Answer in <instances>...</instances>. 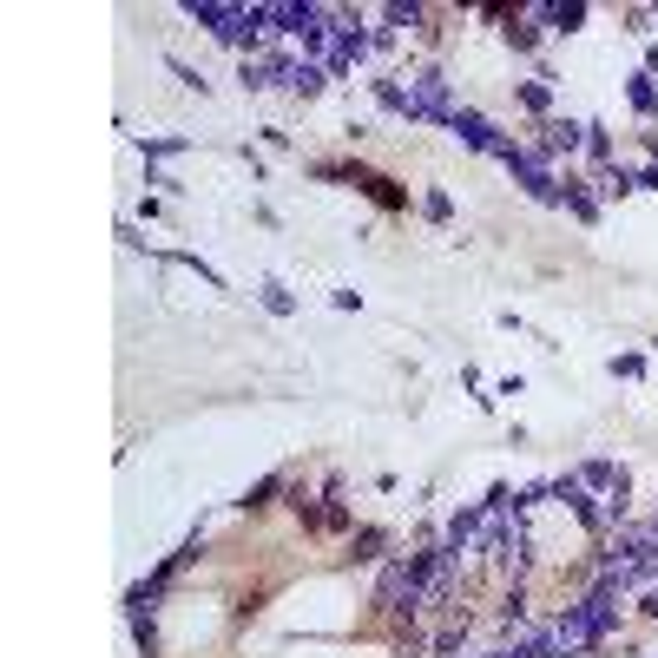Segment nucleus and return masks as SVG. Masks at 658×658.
<instances>
[{
  "mask_svg": "<svg viewBox=\"0 0 658 658\" xmlns=\"http://www.w3.org/2000/svg\"><path fill=\"white\" fill-rule=\"evenodd\" d=\"M376 99H382L389 112H402V119H422V106L408 99V86H402V79H376Z\"/></svg>",
  "mask_w": 658,
  "mask_h": 658,
  "instance_id": "nucleus-3",
  "label": "nucleus"
},
{
  "mask_svg": "<svg viewBox=\"0 0 658 658\" xmlns=\"http://www.w3.org/2000/svg\"><path fill=\"white\" fill-rule=\"evenodd\" d=\"M323 60H283V73H277V86H290V93H303V99H310V93H323Z\"/></svg>",
  "mask_w": 658,
  "mask_h": 658,
  "instance_id": "nucleus-2",
  "label": "nucleus"
},
{
  "mask_svg": "<svg viewBox=\"0 0 658 658\" xmlns=\"http://www.w3.org/2000/svg\"><path fill=\"white\" fill-rule=\"evenodd\" d=\"M257 303H264V310H277V316H290V310H297V297H290L283 283H257Z\"/></svg>",
  "mask_w": 658,
  "mask_h": 658,
  "instance_id": "nucleus-5",
  "label": "nucleus"
},
{
  "mask_svg": "<svg viewBox=\"0 0 658 658\" xmlns=\"http://www.w3.org/2000/svg\"><path fill=\"white\" fill-rule=\"evenodd\" d=\"M580 139H586V126H573V119H553L547 139H540V158H547V152H573Z\"/></svg>",
  "mask_w": 658,
  "mask_h": 658,
  "instance_id": "nucleus-4",
  "label": "nucleus"
},
{
  "mask_svg": "<svg viewBox=\"0 0 658 658\" xmlns=\"http://www.w3.org/2000/svg\"><path fill=\"white\" fill-rule=\"evenodd\" d=\"M448 126H455V132H461V139H468V145H474V152H494V158H501V152H507V139H501V132H494V126H487L481 112H468V106H455V119H448Z\"/></svg>",
  "mask_w": 658,
  "mask_h": 658,
  "instance_id": "nucleus-1",
  "label": "nucleus"
},
{
  "mask_svg": "<svg viewBox=\"0 0 658 658\" xmlns=\"http://www.w3.org/2000/svg\"><path fill=\"white\" fill-rule=\"evenodd\" d=\"M185 152V139H145V158H178Z\"/></svg>",
  "mask_w": 658,
  "mask_h": 658,
  "instance_id": "nucleus-6",
  "label": "nucleus"
},
{
  "mask_svg": "<svg viewBox=\"0 0 658 658\" xmlns=\"http://www.w3.org/2000/svg\"><path fill=\"white\" fill-rule=\"evenodd\" d=\"M632 106H639V112H652V106H658V93L645 86V79H632Z\"/></svg>",
  "mask_w": 658,
  "mask_h": 658,
  "instance_id": "nucleus-7",
  "label": "nucleus"
},
{
  "mask_svg": "<svg viewBox=\"0 0 658 658\" xmlns=\"http://www.w3.org/2000/svg\"><path fill=\"white\" fill-rule=\"evenodd\" d=\"M645 612H652V619H658V580L645 586Z\"/></svg>",
  "mask_w": 658,
  "mask_h": 658,
  "instance_id": "nucleus-8",
  "label": "nucleus"
}]
</instances>
